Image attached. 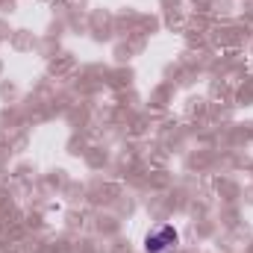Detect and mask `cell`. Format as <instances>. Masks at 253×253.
<instances>
[{
	"label": "cell",
	"mask_w": 253,
	"mask_h": 253,
	"mask_svg": "<svg viewBox=\"0 0 253 253\" xmlns=\"http://www.w3.org/2000/svg\"><path fill=\"white\" fill-rule=\"evenodd\" d=\"M177 242H180V233L171 224H162V227H156V230H150L144 236V251L147 253H168V251L177 248Z\"/></svg>",
	"instance_id": "6da1fadb"
}]
</instances>
